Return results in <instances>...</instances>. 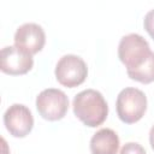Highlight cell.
<instances>
[{"label": "cell", "instance_id": "cell-1", "mask_svg": "<svg viewBox=\"0 0 154 154\" xmlns=\"http://www.w3.org/2000/svg\"><path fill=\"white\" fill-rule=\"evenodd\" d=\"M75 116L87 126L101 125L108 114V106L102 94L95 89L79 91L72 102Z\"/></svg>", "mask_w": 154, "mask_h": 154}, {"label": "cell", "instance_id": "cell-2", "mask_svg": "<svg viewBox=\"0 0 154 154\" xmlns=\"http://www.w3.org/2000/svg\"><path fill=\"white\" fill-rule=\"evenodd\" d=\"M117 114L126 124L138 122L147 109V96L137 88H124L117 96Z\"/></svg>", "mask_w": 154, "mask_h": 154}, {"label": "cell", "instance_id": "cell-3", "mask_svg": "<svg viewBox=\"0 0 154 154\" xmlns=\"http://www.w3.org/2000/svg\"><path fill=\"white\" fill-rule=\"evenodd\" d=\"M152 51L147 40L138 34L123 36L118 45V57L125 65L126 71L140 67L150 55Z\"/></svg>", "mask_w": 154, "mask_h": 154}, {"label": "cell", "instance_id": "cell-4", "mask_svg": "<svg viewBox=\"0 0 154 154\" xmlns=\"http://www.w3.org/2000/svg\"><path fill=\"white\" fill-rule=\"evenodd\" d=\"M57 81L67 88H75L82 84L88 75V67L84 60L75 54H66L59 59L54 70Z\"/></svg>", "mask_w": 154, "mask_h": 154}, {"label": "cell", "instance_id": "cell-5", "mask_svg": "<svg viewBox=\"0 0 154 154\" xmlns=\"http://www.w3.org/2000/svg\"><path fill=\"white\" fill-rule=\"evenodd\" d=\"M36 108L42 118L59 120L65 117L69 109V97L60 89L48 88L37 95Z\"/></svg>", "mask_w": 154, "mask_h": 154}, {"label": "cell", "instance_id": "cell-6", "mask_svg": "<svg viewBox=\"0 0 154 154\" xmlns=\"http://www.w3.org/2000/svg\"><path fill=\"white\" fill-rule=\"evenodd\" d=\"M4 124L12 136L25 137L34 126V117L26 106L13 103L4 113Z\"/></svg>", "mask_w": 154, "mask_h": 154}, {"label": "cell", "instance_id": "cell-7", "mask_svg": "<svg viewBox=\"0 0 154 154\" xmlns=\"http://www.w3.org/2000/svg\"><path fill=\"white\" fill-rule=\"evenodd\" d=\"M32 55L16 46H6L1 49L0 69L7 75H24L32 69Z\"/></svg>", "mask_w": 154, "mask_h": 154}, {"label": "cell", "instance_id": "cell-8", "mask_svg": "<svg viewBox=\"0 0 154 154\" xmlns=\"http://www.w3.org/2000/svg\"><path fill=\"white\" fill-rule=\"evenodd\" d=\"M13 40L16 47L32 55L43 48L46 35L41 25L36 23H25L16 30Z\"/></svg>", "mask_w": 154, "mask_h": 154}, {"label": "cell", "instance_id": "cell-9", "mask_svg": "<svg viewBox=\"0 0 154 154\" xmlns=\"http://www.w3.org/2000/svg\"><path fill=\"white\" fill-rule=\"evenodd\" d=\"M119 137L112 129L103 128L96 131L90 140L91 154H117Z\"/></svg>", "mask_w": 154, "mask_h": 154}, {"label": "cell", "instance_id": "cell-10", "mask_svg": "<svg viewBox=\"0 0 154 154\" xmlns=\"http://www.w3.org/2000/svg\"><path fill=\"white\" fill-rule=\"evenodd\" d=\"M126 72L131 79H135L137 82H141L144 84L153 82L154 81V52L150 53L148 59L140 67L131 71H126Z\"/></svg>", "mask_w": 154, "mask_h": 154}, {"label": "cell", "instance_id": "cell-11", "mask_svg": "<svg viewBox=\"0 0 154 154\" xmlns=\"http://www.w3.org/2000/svg\"><path fill=\"white\" fill-rule=\"evenodd\" d=\"M119 154H147V153H146L144 148L140 143H137V142H128L122 147Z\"/></svg>", "mask_w": 154, "mask_h": 154}, {"label": "cell", "instance_id": "cell-12", "mask_svg": "<svg viewBox=\"0 0 154 154\" xmlns=\"http://www.w3.org/2000/svg\"><path fill=\"white\" fill-rule=\"evenodd\" d=\"M143 25H144V29L147 30V32L154 40V8L146 13L144 20H143Z\"/></svg>", "mask_w": 154, "mask_h": 154}, {"label": "cell", "instance_id": "cell-13", "mask_svg": "<svg viewBox=\"0 0 154 154\" xmlns=\"http://www.w3.org/2000/svg\"><path fill=\"white\" fill-rule=\"evenodd\" d=\"M149 142H150V147L154 150V125L150 128V131H149Z\"/></svg>", "mask_w": 154, "mask_h": 154}]
</instances>
